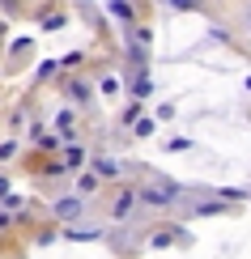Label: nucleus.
Returning <instances> with one entry per match:
<instances>
[{
  "mask_svg": "<svg viewBox=\"0 0 251 259\" xmlns=\"http://www.w3.org/2000/svg\"><path fill=\"white\" fill-rule=\"evenodd\" d=\"M68 238H77V242H90V238H98V230H73Z\"/></svg>",
  "mask_w": 251,
  "mask_h": 259,
  "instance_id": "obj_5",
  "label": "nucleus"
},
{
  "mask_svg": "<svg viewBox=\"0 0 251 259\" xmlns=\"http://www.w3.org/2000/svg\"><path fill=\"white\" fill-rule=\"evenodd\" d=\"M94 170H98L102 179H111V175H119V161H111V157H98V161H94Z\"/></svg>",
  "mask_w": 251,
  "mask_h": 259,
  "instance_id": "obj_2",
  "label": "nucleus"
},
{
  "mask_svg": "<svg viewBox=\"0 0 251 259\" xmlns=\"http://www.w3.org/2000/svg\"><path fill=\"white\" fill-rule=\"evenodd\" d=\"M77 212H81V200L77 196H68V200L56 204V217H77Z\"/></svg>",
  "mask_w": 251,
  "mask_h": 259,
  "instance_id": "obj_1",
  "label": "nucleus"
},
{
  "mask_svg": "<svg viewBox=\"0 0 251 259\" xmlns=\"http://www.w3.org/2000/svg\"><path fill=\"white\" fill-rule=\"evenodd\" d=\"M106 13H115V17L128 21V17H132V9H128V5H106Z\"/></svg>",
  "mask_w": 251,
  "mask_h": 259,
  "instance_id": "obj_4",
  "label": "nucleus"
},
{
  "mask_svg": "<svg viewBox=\"0 0 251 259\" xmlns=\"http://www.w3.org/2000/svg\"><path fill=\"white\" fill-rule=\"evenodd\" d=\"M132 204H136V196H128V191H124V196H119V200H115V217H124V212H128V208H132Z\"/></svg>",
  "mask_w": 251,
  "mask_h": 259,
  "instance_id": "obj_3",
  "label": "nucleus"
},
{
  "mask_svg": "<svg viewBox=\"0 0 251 259\" xmlns=\"http://www.w3.org/2000/svg\"><path fill=\"white\" fill-rule=\"evenodd\" d=\"M247 90H251V77H247Z\"/></svg>",
  "mask_w": 251,
  "mask_h": 259,
  "instance_id": "obj_6",
  "label": "nucleus"
}]
</instances>
